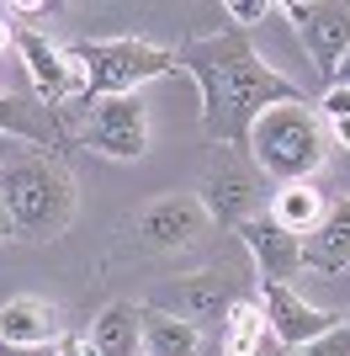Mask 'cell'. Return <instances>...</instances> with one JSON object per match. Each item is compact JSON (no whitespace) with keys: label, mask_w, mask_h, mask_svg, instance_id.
Segmentation results:
<instances>
[{"label":"cell","mask_w":350,"mask_h":356,"mask_svg":"<svg viewBox=\"0 0 350 356\" xmlns=\"http://www.w3.org/2000/svg\"><path fill=\"white\" fill-rule=\"evenodd\" d=\"M233 234L244 239L249 261L260 266V282H287L292 287V277H303V239L292 234V229H281L265 208L255 218H244Z\"/></svg>","instance_id":"obj_10"},{"label":"cell","mask_w":350,"mask_h":356,"mask_svg":"<svg viewBox=\"0 0 350 356\" xmlns=\"http://www.w3.org/2000/svg\"><path fill=\"white\" fill-rule=\"evenodd\" d=\"M287 22L297 27L308 59L324 80H335L340 59L350 54V0H287Z\"/></svg>","instance_id":"obj_7"},{"label":"cell","mask_w":350,"mask_h":356,"mask_svg":"<svg viewBox=\"0 0 350 356\" xmlns=\"http://www.w3.org/2000/svg\"><path fill=\"white\" fill-rule=\"evenodd\" d=\"M265 314L260 303H233L223 314V356H260L265 351Z\"/></svg>","instance_id":"obj_18"},{"label":"cell","mask_w":350,"mask_h":356,"mask_svg":"<svg viewBox=\"0 0 350 356\" xmlns=\"http://www.w3.org/2000/svg\"><path fill=\"white\" fill-rule=\"evenodd\" d=\"M244 154L255 160V170L271 176L276 186H303V181L324 165V154H329V128H324V118H319L313 102L271 106V112L255 118Z\"/></svg>","instance_id":"obj_3"},{"label":"cell","mask_w":350,"mask_h":356,"mask_svg":"<svg viewBox=\"0 0 350 356\" xmlns=\"http://www.w3.org/2000/svg\"><path fill=\"white\" fill-rule=\"evenodd\" d=\"M11 239V223H6V202H0V245Z\"/></svg>","instance_id":"obj_29"},{"label":"cell","mask_w":350,"mask_h":356,"mask_svg":"<svg viewBox=\"0 0 350 356\" xmlns=\"http://www.w3.org/2000/svg\"><path fill=\"white\" fill-rule=\"evenodd\" d=\"M313 106H319L324 122H340V118H350V90H345V86H329Z\"/></svg>","instance_id":"obj_22"},{"label":"cell","mask_w":350,"mask_h":356,"mask_svg":"<svg viewBox=\"0 0 350 356\" xmlns=\"http://www.w3.org/2000/svg\"><path fill=\"white\" fill-rule=\"evenodd\" d=\"M0 356H53V346H6L0 341Z\"/></svg>","instance_id":"obj_25"},{"label":"cell","mask_w":350,"mask_h":356,"mask_svg":"<svg viewBox=\"0 0 350 356\" xmlns=\"http://www.w3.org/2000/svg\"><path fill=\"white\" fill-rule=\"evenodd\" d=\"M0 134L27 138V144H38V149H58L64 144V134H58L48 118H38V106H32L27 96H0Z\"/></svg>","instance_id":"obj_17"},{"label":"cell","mask_w":350,"mask_h":356,"mask_svg":"<svg viewBox=\"0 0 350 356\" xmlns=\"http://www.w3.org/2000/svg\"><path fill=\"white\" fill-rule=\"evenodd\" d=\"M223 11H228L233 27L244 32V27H255V22H265V16H271V0H228Z\"/></svg>","instance_id":"obj_21"},{"label":"cell","mask_w":350,"mask_h":356,"mask_svg":"<svg viewBox=\"0 0 350 356\" xmlns=\"http://www.w3.org/2000/svg\"><path fill=\"white\" fill-rule=\"evenodd\" d=\"M345 266H350V197H340L303 234V271H313V277H340Z\"/></svg>","instance_id":"obj_12"},{"label":"cell","mask_w":350,"mask_h":356,"mask_svg":"<svg viewBox=\"0 0 350 356\" xmlns=\"http://www.w3.org/2000/svg\"><path fill=\"white\" fill-rule=\"evenodd\" d=\"M197 351H202V330L191 319L144 303V356H197Z\"/></svg>","instance_id":"obj_16"},{"label":"cell","mask_w":350,"mask_h":356,"mask_svg":"<svg viewBox=\"0 0 350 356\" xmlns=\"http://www.w3.org/2000/svg\"><path fill=\"white\" fill-rule=\"evenodd\" d=\"M64 335H69V330H64V314H58L48 298L22 293V298H6V303H0V341L6 346H58Z\"/></svg>","instance_id":"obj_13"},{"label":"cell","mask_w":350,"mask_h":356,"mask_svg":"<svg viewBox=\"0 0 350 356\" xmlns=\"http://www.w3.org/2000/svg\"><path fill=\"white\" fill-rule=\"evenodd\" d=\"M53 356H90V341L85 335H64V341L53 346Z\"/></svg>","instance_id":"obj_23"},{"label":"cell","mask_w":350,"mask_h":356,"mask_svg":"<svg viewBox=\"0 0 350 356\" xmlns=\"http://www.w3.org/2000/svg\"><path fill=\"white\" fill-rule=\"evenodd\" d=\"M324 128H329V138H335V144H345V149H350V118H340V122H324Z\"/></svg>","instance_id":"obj_26"},{"label":"cell","mask_w":350,"mask_h":356,"mask_svg":"<svg viewBox=\"0 0 350 356\" xmlns=\"http://www.w3.org/2000/svg\"><path fill=\"white\" fill-rule=\"evenodd\" d=\"M233 303H239V298H233L228 277H218V271H197V277H181V282L165 293V303H154V309L181 314V319H191V325H202V319H223Z\"/></svg>","instance_id":"obj_14"},{"label":"cell","mask_w":350,"mask_h":356,"mask_svg":"<svg viewBox=\"0 0 350 356\" xmlns=\"http://www.w3.org/2000/svg\"><path fill=\"white\" fill-rule=\"evenodd\" d=\"M329 86H345V90H350V54L340 59V70H335V80H329Z\"/></svg>","instance_id":"obj_27"},{"label":"cell","mask_w":350,"mask_h":356,"mask_svg":"<svg viewBox=\"0 0 350 356\" xmlns=\"http://www.w3.org/2000/svg\"><path fill=\"white\" fill-rule=\"evenodd\" d=\"M260 314H265V330H271V341L287 346V351H297V346L319 341L324 330L340 325V314L319 309V303H308L297 287L287 282H260Z\"/></svg>","instance_id":"obj_8"},{"label":"cell","mask_w":350,"mask_h":356,"mask_svg":"<svg viewBox=\"0 0 350 356\" xmlns=\"http://www.w3.org/2000/svg\"><path fill=\"white\" fill-rule=\"evenodd\" d=\"M96 154L106 160H144L149 154V106L144 96H106L85 106V128H80Z\"/></svg>","instance_id":"obj_6"},{"label":"cell","mask_w":350,"mask_h":356,"mask_svg":"<svg viewBox=\"0 0 350 356\" xmlns=\"http://www.w3.org/2000/svg\"><path fill=\"white\" fill-rule=\"evenodd\" d=\"M90 356H144V303H106L90 325Z\"/></svg>","instance_id":"obj_15"},{"label":"cell","mask_w":350,"mask_h":356,"mask_svg":"<svg viewBox=\"0 0 350 356\" xmlns=\"http://www.w3.org/2000/svg\"><path fill=\"white\" fill-rule=\"evenodd\" d=\"M11 48L22 54V64H27V80H32V90H38V102L64 106V102L74 96V70H69V54H64V48H53V43L43 38V32L16 27V22H11Z\"/></svg>","instance_id":"obj_11"},{"label":"cell","mask_w":350,"mask_h":356,"mask_svg":"<svg viewBox=\"0 0 350 356\" xmlns=\"http://www.w3.org/2000/svg\"><path fill=\"white\" fill-rule=\"evenodd\" d=\"M64 54L74 70V106H96L106 96H138V86L175 74V48H160L149 38H85Z\"/></svg>","instance_id":"obj_2"},{"label":"cell","mask_w":350,"mask_h":356,"mask_svg":"<svg viewBox=\"0 0 350 356\" xmlns=\"http://www.w3.org/2000/svg\"><path fill=\"white\" fill-rule=\"evenodd\" d=\"M207 208L202 197L191 192H170V197H154L144 213H138V234H144V245H154V250H191L197 239L207 234Z\"/></svg>","instance_id":"obj_9"},{"label":"cell","mask_w":350,"mask_h":356,"mask_svg":"<svg viewBox=\"0 0 350 356\" xmlns=\"http://www.w3.org/2000/svg\"><path fill=\"white\" fill-rule=\"evenodd\" d=\"M175 70H186L197 80L202 128H207L212 144H228V149L249 144V128H255L260 112L287 106V102H308L303 86H292L281 70H271L255 54L249 32H239V27L207 32V38H186V43L175 48Z\"/></svg>","instance_id":"obj_1"},{"label":"cell","mask_w":350,"mask_h":356,"mask_svg":"<svg viewBox=\"0 0 350 356\" xmlns=\"http://www.w3.org/2000/svg\"><path fill=\"white\" fill-rule=\"evenodd\" d=\"M260 202V170L244 149L218 144L207 154V181H202V208L218 229H239L244 218H255Z\"/></svg>","instance_id":"obj_5"},{"label":"cell","mask_w":350,"mask_h":356,"mask_svg":"<svg viewBox=\"0 0 350 356\" xmlns=\"http://www.w3.org/2000/svg\"><path fill=\"white\" fill-rule=\"evenodd\" d=\"M324 208H329V202H324V197H319V192H313V186L303 181V186H281V192L271 197V208H265V213H271V218H276L281 229H292V234L303 239L308 229H313V223L324 218Z\"/></svg>","instance_id":"obj_19"},{"label":"cell","mask_w":350,"mask_h":356,"mask_svg":"<svg viewBox=\"0 0 350 356\" xmlns=\"http://www.w3.org/2000/svg\"><path fill=\"white\" fill-rule=\"evenodd\" d=\"M11 16H53V6H48V0H16Z\"/></svg>","instance_id":"obj_24"},{"label":"cell","mask_w":350,"mask_h":356,"mask_svg":"<svg viewBox=\"0 0 350 356\" xmlns=\"http://www.w3.org/2000/svg\"><path fill=\"white\" fill-rule=\"evenodd\" d=\"M6 48H11V22L0 16V59H6Z\"/></svg>","instance_id":"obj_28"},{"label":"cell","mask_w":350,"mask_h":356,"mask_svg":"<svg viewBox=\"0 0 350 356\" xmlns=\"http://www.w3.org/2000/svg\"><path fill=\"white\" fill-rule=\"evenodd\" d=\"M297 356H350V319H340L335 330H324L319 341L297 346Z\"/></svg>","instance_id":"obj_20"},{"label":"cell","mask_w":350,"mask_h":356,"mask_svg":"<svg viewBox=\"0 0 350 356\" xmlns=\"http://www.w3.org/2000/svg\"><path fill=\"white\" fill-rule=\"evenodd\" d=\"M0 202H6L11 239L43 245V239H58L74 218V176L53 154L16 160L0 170Z\"/></svg>","instance_id":"obj_4"}]
</instances>
